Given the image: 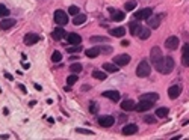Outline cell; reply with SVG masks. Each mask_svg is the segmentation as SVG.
I'll return each instance as SVG.
<instances>
[{
    "label": "cell",
    "mask_w": 189,
    "mask_h": 140,
    "mask_svg": "<svg viewBox=\"0 0 189 140\" xmlns=\"http://www.w3.org/2000/svg\"><path fill=\"white\" fill-rule=\"evenodd\" d=\"M150 72H151V66H150L148 60H145V59L141 60L139 65L136 66V75L141 77V78H145V77L150 75Z\"/></svg>",
    "instance_id": "cell-1"
},
{
    "label": "cell",
    "mask_w": 189,
    "mask_h": 140,
    "mask_svg": "<svg viewBox=\"0 0 189 140\" xmlns=\"http://www.w3.org/2000/svg\"><path fill=\"white\" fill-rule=\"evenodd\" d=\"M53 18H55V23H56L58 26H65V24L68 23V14H65V12L61 11V9L55 11Z\"/></svg>",
    "instance_id": "cell-2"
},
{
    "label": "cell",
    "mask_w": 189,
    "mask_h": 140,
    "mask_svg": "<svg viewBox=\"0 0 189 140\" xmlns=\"http://www.w3.org/2000/svg\"><path fill=\"white\" fill-rule=\"evenodd\" d=\"M165 18V15L163 14H156V15H153V17H150V18H147L148 20V26L151 27V29H157L159 26H160V23H162V20Z\"/></svg>",
    "instance_id": "cell-3"
},
{
    "label": "cell",
    "mask_w": 189,
    "mask_h": 140,
    "mask_svg": "<svg viewBox=\"0 0 189 140\" xmlns=\"http://www.w3.org/2000/svg\"><path fill=\"white\" fill-rule=\"evenodd\" d=\"M174 69V59L172 57H163V66H162V74H169Z\"/></svg>",
    "instance_id": "cell-4"
},
{
    "label": "cell",
    "mask_w": 189,
    "mask_h": 140,
    "mask_svg": "<svg viewBox=\"0 0 189 140\" xmlns=\"http://www.w3.org/2000/svg\"><path fill=\"white\" fill-rule=\"evenodd\" d=\"M150 59H151L153 65H154V63H157L160 59H163L162 50H160L159 47H153V48H151V51H150Z\"/></svg>",
    "instance_id": "cell-5"
},
{
    "label": "cell",
    "mask_w": 189,
    "mask_h": 140,
    "mask_svg": "<svg viewBox=\"0 0 189 140\" xmlns=\"http://www.w3.org/2000/svg\"><path fill=\"white\" fill-rule=\"evenodd\" d=\"M114 63H117L118 66H124V65L130 63V56L129 54H118L114 57Z\"/></svg>",
    "instance_id": "cell-6"
},
{
    "label": "cell",
    "mask_w": 189,
    "mask_h": 140,
    "mask_svg": "<svg viewBox=\"0 0 189 140\" xmlns=\"http://www.w3.org/2000/svg\"><path fill=\"white\" fill-rule=\"evenodd\" d=\"M109 12H111V20L112 21H123L126 18V14L123 11H117V9L109 8Z\"/></svg>",
    "instance_id": "cell-7"
},
{
    "label": "cell",
    "mask_w": 189,
    "mask_h": 140,
    "mask_svg": "<svg viewBox=\"0 0 189 140\" xmlns=\"http://www.w3.org/2000/svg\"><path fill=\"white\" fill-rule=\"evenodd\" d=\"M178 38L177 36H169V38H166V41H165V48H168V50H175L177 47H178Z\"/></svg>",
    "instance_id": "cell-8"
},
{
    "label": "cell",
    "mask_w": 189,
    "mask_h": 140,
    "mask_svg": "<svg viewBox=\"0 0 189 140\" xmlns=\"http://www.w3.org/2000/svg\"><path fill=\"white\" fill-rule=\"evenodd\" d=\"M153 104H154V102H151V101L141 99V101H139V104L135 107V110H136V111H147V110H150V108L153 107Z\"/></svg>",
    "instance_id": "cell-9"
},
{
    "label": "cell",
    "mask_w": 189,
    "mask_h": 140,
    "mask_svg": "<svg viewBox=\"0 0 189 140\" xmlns=\"http://www.w3.org/2000/svg\"><path fill=\"white\" fill-rule=\"evenodd\" d=\"M114 122H115V119H114L112 116H100V117H99V123H100V126H103V128L112 126Z\"/></svg>",
    "instance_id": "cell-10"
},
{
    "label": "cell",
    "mask_w": 189,
    "mask_h": 140,
    "mask_svg": "<svg viewBox=\"0 0 189 140\" xmlns=\"http://www.w3.org/2000/svg\"><path fill=\"white\" fill-rule=\"evenodd\" d=\"M151 14H153V11H151L150 8H145V9L138 11V12L135 14V18H136V20H147V18L151 17Z\"/></svg>",
    "instance_id": "cell-11"
},
{
    "label": "cell",
    "mask_w": 189,
    "mask_h": 140,
    "mask_svg": "<svg viewBox=\"0 0 189 140\" xmlns=\"http://www.w3.org/2000/svg\"><path fill=\"white\" fill-rule=\"evenodd\" d=\"M65 39H67L68 44H71V45H80V44H82V38H80V35H77V33H68V35L65 36Z\"/></svg>",
    "instance_id": "cell-12"
},
{
    "label": "cell",
    "mask_w": 189,
    "mask_h": 140,
    "mask_svg": "<svg viewBox=\"0 0 189 140\" xmlns=\"http://www.w3.org/2000/svg\"><path fill=\"white\" fill-rule=\"evenodd\" d=\"M180 93H181V86H178V84H174V86H171L168 89V96L171 99H175Z\"/></svg>",
    "instance_id": "cell-13"
},
{
    "label": "cell",
    "mask_w": 189,
    "mask_h": 140,
    "mask_svg": "<svg viewBox=\"0 0 189 140\" xmlns=\"http://www.w3.org/2000/svg\"><path fill=\"white\" fill-rule=\"evenodd\" d=\"M39 39H41V38H39L36 33H27V35L24 36V44H26V45H33V44H36Z\"/></svg>",
    "instance_id": "cell-14"
},
{
    "label": "cell",
    "mask_w": 189,
    "mask_h": 140,
    "mask_svg": "<svg viewBox=\"0 0 189 140\" xmlns=\"http://www.w3.org/2000/svg\"><path fill=\"white\" fill-rule=\"evenodd\" d=\"M136 132H138V125H135V123H129V125H126L123 128V134L124 135H133Z\"/></svg>",
    "instance_id": "cell-15"
},
{
    "label": "cell",
    "mask_w": 189,
    "mask_h": 140,
    "mask_svg": "<svg viewBox=\"0 0 189 140\" xmlns=\"http://www.w3.org/2000/svg\"><path fill=\"white\" fill-rule=\"evenodd\" d=\"M65 36H67V32H65L62 27H56V29L53 30V39L61 41V39H64Z\"/></svg>",
    "instance_id": "cell-16"
},
{
    "label": "cell",
    "mask_w": 189,
    "mask_h": 140,
    "mask_svg": "<svg viewBox=\"0 0 189 140\" xmlns=\"http://www.w3.org/2000/svg\"><path fill=\"white\" fill-rule=\"evenodd\" d=\"M103 96L105 98H109L112 101H118L120 99V92L118 90H105L103 92Z\"/></svg>",
    "instance_id": "cell-17"
},
{
    "label": "cell",
    "mask_w": 189,
    "mask_h": 140,
    "mask_svg": "<svg viewBox=\"0 0 189 140\" xmlns=\"http://www.w3.org/2000/svg\"><path fill=\"white\" fill-rule=\"evenodd\" d=\"M135 107H136V104H135V101H133V99H126V101H123V102H121V108H123L124 111L135 110Z\"/></svg>",
    "instance_id": "cell-18"
},
{
    "label": "cell",
    "mask_w": 189,
    "mask_h": 140,
    "mask_svg": "<svg viewBox=\"0 0 189 140\" xmlns=\"http://www.w3.org/2000/svg\"><path fill=\"white\" fill-rule=\"evenodd\" d=\"M181 62L184 66H189V44L183 45V54H181Z\"/></svg>",
    "instance_id": "cell-19"
},
{
    "label": "cell",
    "mask_w": 189,
    "mask_h": 140,
    "mask_svg": "<svg viewBox=\"0 0 189 140\" xmlns=\"http://www.w3.org/2000/svg\"><path fill=\"white\" fill-rule=\"evenodd\" d=\"M100 53H102V51H100V47H92V48L85 50V54H86L88 57H97Z\"/></svg>",
    "instance_id": "cell-20"
},
{
    "label": "cell",
    "mask_w": 189,
    "mask_h": 140,
    "mask_svg": "<svg viewBox=\"0 0 189 140\" xmlns=\"http://www.w3.org/2000/svg\"><path fill=\"white\" fill-rule=\"evenodd\" d=\"M12 26H15V20H12V18H6V20H3L2 23H0V27H2L3 30H8Z\"/></svg>",
    "instance_id": "cell-21"
},
{
    "label": "cell",
    "mask_w": 189,
    "mask_h": 140,
    "mask_svg": "<svg viewBox=\"0 0 189 140\" xmlns=\"http://www.w3.org/2000/svg\"><path fill=\"white\" fill-rule=\"evenodd\" d=\"M109 33H111L112 36L121 38V36H124V35H126V29H124V27H117V29H111V30H109Z\"/></svg>",
    "instance_id": "cell-22"
},
{
    "label": "cell",
    "mask_w": 189,
    "mask_h": 140,
    "mask_svg": "<svg viewBox=\"0 0 189 140\" xmlns=\"http://www.w3.org/2000/svg\"><path fill=\"white\" fill-rule=\"evenodd\" d=\"M138 36H139V39H142V41L148 39V38H150V29H148V27H141V30L138 32Z\"/></svg>",
    "instance_id": "cell-23"
},
{
    "label": "cell",
    "mask_w": 189,
    "mask_h": 140,
    "mask_svg": "<svg viewBox=\"0 0 189 140\" xmlns=\"http://www.w3.org/2000/svg\"><path fill=\"white\" fill-rule=\"evenodd\" d=\"M85 21H86V15H85V14H77V15H74L73 23H74L76 26H80V24H83Z\"/></svg>",
    "instance_id": "cell-24"
},
{
    "label": "cell",
    "mask_w": 189,
    "mask_h": 140,
    "mask_svg": "<svg viewBox=\"0 0 189 140\" xmlns=\"http://www.w3.org/2000/svg\"><path fill=\"white\" fill-rule=\"evenodd\" d=\"M141 99H147V101L156 102L159 99V95L157 93H144V95H141Z\"/></svg>",
    "instance_id": "cell-25"
},
{
    "label": "cell",
    "mask_w": 189,
    "mask_h": 140,
    "mask_svg": "<svg viewBox=\"0 0 189 140\" xmlns=\"http://www.w3.org/2000/svg\"><path fill=\"white\" fill-rule=\"evenodd\" d=\"M141 27H142V26L138 24V23H135V21L129 24V29H130V33H132V35H138V32L141 30Z\"/></svg>",
    "instance_id": "cell-26"
},
{
    "label": "cell",
    "mask_w": 189,
    "mask_h": 140,
    "mask_svg": "<svg viewBox=\"0 0 189 140\" xmlns=\"http://www.w3.org/2000/svg\"><path fill=\"white\" fill-rule=\"evenodd\" d=\"M103 69L108 71V72H117V71H118V65H117V63H105V65H103Z\"/></svg>",
    "instance_id": "cell-27"
},
{
    "label": "cell",
    "mask_w": 189,
    "mask_h": 140,
    "mask_svg": "<svg viewBox=\"0 0 189 140\" xmlns=\"http://www.w3.org/2000/svg\"><path fill=\"white\" fill-rule=\"evenodd\" d=\"M168 111H169L168 107H160V108L156 110V116H157V117H166V116H168Z\"/></svg>",
    "instance_id": "cell-28"
},
{
    "label": "cell",
    "mask_w": 189,
    "mask_h": 140,
    "mask_svg": "<svg viewBox=\"0 0 189 140\" xmlns=\"http://www.w3.org/2000/svg\"><path fill=\"white\" fill-rule=\"evenodd\" d=\"M92 77L97 78V80H105L108 75H106L105 72H102V71H92Z\"/></svg>",
    "instance_id": "cell-29"
},
{
    "label": "cell",
    "mask_w": 189,
    "mask_h": 140,
    "mask_svg": "<svg viewBox=\"0 0 189 140\" xmlns=\"http://www.w3.org/2000/svg\"><path fill=\"white\" fill-rule=\"evenodd\" d=\"M82 65L80 63H73V65H70V71L71 72H74V74H77V72H82Z\"/></svg>",
    "instance_id": "cell-30"
},
{
    "label": "cell",
    "mask_w": 189,
    "mask_h": 140,
    "mask_svg": "<svg viewBox=\"0 0 189 140\" xmlns=\"http://www.w3.org/2000/svg\"><path fill=\"white\" fill-rule=\"evenodd\" d=\"M77 80H79L77 74H74V72H73V74H71V75H70V77L67 78V84H68V86H73V84H74V83H76Z\"/></svg>",
    "instance_id": "cell-31"
},
{
    "label": "cell",
    "mask_w": 189,
    "mask_h": 140,
    "mask_svg": "<svg viewBox=\"0 0 189 140\" xmlns=\"http://www.w3.org/2000/svg\"><path fill=\"white\" fill-rule=\"evenodd\" d=\"M61 60H62V54H61L59 51H55V53L52 54V62L58 63V62H61Z\"/></svg>",
    "instance_id": "cell-32"
},
{
    "label": "cell",
    "mask_w": 189,
    "mask_h": 140,
    "mask_svg": "<svg viewBox=\"0 0 189 140\" xmlns=\"http://www.w3.org/2000/svg\"><path fill=\"white\" fill-rule=\"evenodd\" d=\"M68 14L70 15H77V14H80V9L77 6H70L68 8Z\"/></svg>",
    "instance_id": "cell-33"
},
{
    "label": "cell",
    "mask_w": 189,
    "mask_h": 140,
    "mask_svg": "<svg viewBox=\"0 0 189 140\" xmlns=\"http://www.w3.org/2000/svg\"><path fill=\"white\" fill-rule=\"evenodd\" d=\"M8 14H9L8 8H6L5 5H2V3H0V17H6Z\"/></svg>",
    "instance_id": "cell-34"
},
{
    "label": "cell",
    "mask_w": 189,
    "mask_h": 140,
    "mask_svg": "<svg viewBox=\"0 0 189 140\" xmlns=\"http://www.w3.org/2000/svg\"><path fill=\"white\" fill-rule=\"evenodd\" d=\"M124 8H126V11H133L136 8V2H127L124 5Z\"/></svg>",
    "instance_id": "cell-35"
},
{
    "label": "cell",
    "mask_w": 189,
    "mask_h": 140,
    "mask_svg": "<svg viewBox=\"0 0 189 140\" xmlns=\"http://www.w3.org/2000/svg\"><path fill=\"white\" fill-rule=\"evenodd\" d=\"M144 122H147V123H154V122H156V117L151 116V114H145V116H144Z\"/></svg>",
    "instance_id": "cell-36"
},
{
    "label": "cell",
    "mask_w": 189,
    "mask_h": 140,
    "mask_svg": "<svg viewBox=\"0 0 189 140\" xmlns=\"http://www.w3.org/2000/svg\"><path fill=\"white\" fill-rule=\"evenodd\" d=\"M108 38L105 36H91V42H105Z\"/></svg>",
    "instance_id": "cell-37"
},
{
    "label": "cell",
    "mask_w": 189,
    "mask_h": 140,
    "mask_svg": "<svg viewBox=\"0 0 189 140\" xmlns=\"http://www.w3.org/2000/svg\"><path fill=\"white\" fill-rule=\"evenodd\" d=\"M97 108H99L97 102H91V105H89V111H91V113H94V114H96V113L99 111Z\"/></svg>",
    "instance_id": "cell-38"
},
{
    "label": "cell",
    "mask_w": 189,
    "mask_h": 140,
    "mask_svg": "<svg viewBox=\"0 0 189 140\" xmlns=\"http://www.w3.org/2000/svg\"><path fill=\"white\" fill-rule=\"evenodd\" d=\"M76 131H77V132H80V134H86V135H92V134H94L91 129H83V128H77Z\"/></svg>",
    "instance_id": "cell-39"
},
{
    "label": "cell",
    "mask_w": 189,
    "mask_h": 140,
    "mask_svg": "<svg viewBox=\"0 0 189 140\" xmlns=\"http://www.w3.org/2000/svg\"><path fill=\"white\" fill-rule=\"evenodd\" d=\"M100 51L105 53V54H111L112 53V47H109V45L108 47H100Z\"/></svg>",
    "instance_id": "cell-40"
},
{
    "label": "cell",
    "mask_w": 189,
    "mask_h": 140,
    "mask_svg": "<svg viewBox=\"0 0 189 140\" xmlns=\"http://www.w3.org/2000/svg\"><path fill=\"white\" fill-rule=\"evenodd\" d=\"M82 50V47H77V45H74V47H70L68 48V53H79Z\"/></svg>",
    "instance_id": "cell-41"
},
{
    "label": "cell",
    "mask_w": 189,
    "mask_h": 140,
    "mask_svg": "<svg viewBox=\"0 0 189 140\" xmlns=\"http://www.w3.org/2000/svg\"><path fill=\"white\" fill-rule=\"evenodd\" d=\"M5 78H8V80H12V75H11V74H8V72H6V74H5Z\"/></svg>",
    "instance_id": "cell-42"
},
{
    "label": "cell",
    "mask_w": 189,
    "mask_h": 140,
    "mask_svg": "<svg viewBox=\"0 0 189 140\" xmlns=\"http://www.w3.org/2000/svg\"><path fill=\"white\" fill-rule=\"evenodd\" d=\"M20 89H21L23 93H26V87H24V84H20Z\"/></svg>",
    "instance_id": "cell-43"
},
{
    "label": "cell",
    "mask_w": 189,
    "mask_h": 140,
    "mask_svg": "<svg viewBox=\"0 0 189 140\" xmlns=\"http://www.w3.org/2000/svg\"><path fill=\"white\" fill-rule=\"evenodd\" d=\"M0 138H9V135L8 134H2V135H0Z\"/></svg>",
    "instance_id": "cell-44"
}]
</instances>
